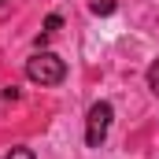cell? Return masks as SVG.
Here are the masks:
<instances>
[{
    "mask_svg": "<svg viewBox=\"0 0 159 159\" xmlns=\"http://www.w3.org/2000/svg\"><path fill=\"white\" fill-rule=\"evenodd\" d=\"M148 89L159 96V59H152V67H148Z\"/></svg>",
    "mask_w": 159,
    "mask_h": 159,
    "instance_id": "4",
    "label": "cell"
},
{
    "mask_svg": "<svg viewBox=\"0 0 159 159\" xmlns=\"http://www.w3.org/2000/svg\"><path fill=\"white\" fill-rule=\"evenodd\" d=\"M26 78L34 85H59L67 78V63L56 52H37V56L26 59Z\"/></svg>",
    "mask_w": 159,
    "mask_h": 159,
    "instance_id": "1",
    "label": "cell"
},
{
    "mask_svg": "<svg viewBox=\"0 0 159 159\" xmlns=\"http://www.w3.org/2000/svg\"><path fill=\"white\" fill-rule=\"evenodd\" d=\"M4 159H37V156H34L30 148H11V152H7Z\"/></svg>",
    "mask_w": 159,
    "mask_h": 159,
    "instance_id": "5",
    "label": "cell"
},
{
    "mask_svg": "<svg viewBox=\"0 0 159 159\" xmlns=\"http://www.w3.org/2000/svg\"><path fill=\"white\" fill-rule=\"evenodd\" d=\"M111 119H115V107L107 100H96L89 107V119H85V144L89 148H100L107 141V129H111Z\"/></svg>",
    "mask_w": 159,
    "mask_h": 159,
    "instance_id": "2",
    "label": "cell"
},
{
    "mask_svg": "<svg viewBox=\"0 0 159 159\" xmlns=\"http://www.w3.org/2000/svg\"><path fill=\"white\" fill-rule=\"evenodd\" d=\"M0 4H4V0H0Z\"/></svg>",
    "mask_w": 159,
    "mask_h": 159,
    "instance_id": "7",
    "label": "cell"
},
{
    "mask_svg": "<svg viewBox=\"0 0 159 159\" xmlns=\"http://www.w3.org/2000/svg\"><path fill=\"white\" fill-rule=\"evenodd\" d=\"M89 7H93V15H111L115 11V0H93Z\"/></svg>",
    "mask_w": 159,
    "mask_h": 159,
    "instance_id": "3",
    "label": "cell"
},
{
    "mask_svg": "<svg viewBox=\"0 0 159 159\" xmlns=\"http://www.w3.org/2000/svg\"><path fill=\"white\" fill-rule=\"evenodd\" d=\"M59 26H63V19H59V15H48V19H44V34H56Z\"/></svg>",
    "mask_w": 159,
    "mask_h": 159,
    "instance_id": "6",
    "label": "cell"
}]
</instances>
